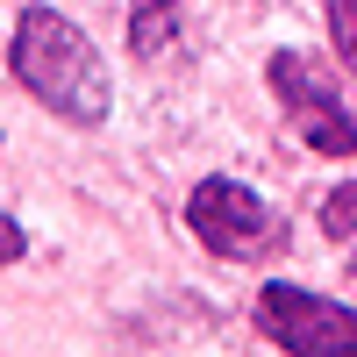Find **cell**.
<instances>
[{
    "label": "cell",
    "instance_id": "1",
    "mask_svg": "<svg viewBox=\"0 0 357 357\" xmlns=\"http://www.w3.org/2000/svg\"><path fill=\"white\" fill-rule=\"evenodd\" d=\"M8 72L57 122H72V129H100L107 122V65H100L93 36H86L72 15L22 8L15 15V43H8Z\"/></svg>",
    "mask_w": 357,
    "mask_h": 357
},
{
    "label": "cell",
    "instance_id": "2",
    "mask_svg": "<svg viewBox=\"0 0 357 357\" xmlns=\"http://www.w3.org/2000/svg\"><path fill=\"white\" fill-rule=\"evenodd\" d=\"M264 86L286 114V129L307 143L314 158H357V100L343 93V79L307 50H272Z\"/></svg>",
    "mask_w": 357,
    "mask_h": 357
},
{
    "label": "cell",
    "instance_id": "3",
    "mask_svg": "<svg viewBox=\"0 0 357 357\" xmlns=\"http://www.w3.org/2000/svg\"><path fill=\"white\" fill-rule=\"evenodd\" d=\"M186 229L215 257H286L293 229L279 207H264L243 178H200L186 193Z\"/></svg>",
    "mask_w": 357,
    "mask_h": 357
},
{
    "label": "cell",
    "instance_id": "4",
    "mask_svg": "<svg viewBox=\"0 0 357 357\" xmlns=\"http://www.w3.org/2000/svg\"><path fill=\"white\" fill-rule=\"evenodd\" d=\"M250 314H257V336L279 343L286 357H357V307L329 301V293L264 279Z\"/></svg>",
    "mask_w": 357,
    "mask_h": 357
},
{
    "label": "cell",
    "instance_id": "5",
    "mask_svg": "<svg viewBox=\"0 0 357 357\" xmlns=\"http://www.w3.org/2000/svg\"><path fill=\"white\" fill-rule=\"evenodd\" d=\"M178 36V0H129V50L136 57H165Z\"/></svg>",
    "mask_w": 357,
    "mask_h": 357
},
{
    "label": "cell",
    "instance_id": "6",
    "mask_svg": "<svg viewBox=\"0 0 357 357\" xmlns=\"http://www.w3.org/2000/svg\"><path fill=\"white\" fill-rule=\"evenodd\" d=\"M321 229H329L336 243L350 250V272H357V186H336V193H321Z\"/></svg>",
    "mask_w": 357,
    "mask_h": 357
},
{
    "label": "cell",
    "instance_id": "7",
    "mask_svg": "<svg viewBox=\"0 0 357 357\" xmlns=\"http://www.w3.org/2000/svg\"><path fill=\"white\" fill-rule=\"evenodd\" d=\"M321 15H329V43L343 57V72L357 79V0H321Z\"/></svg>",
    "mask_w": 357,
    "mask_h": 357
},
{
    "label": "cell",
    "instance_id": "8",
    "mask_svg": "<svg viewBox=\"0 0 357 357\" xmlns=\"http://www.w3.org/2000/svg\"><path fill=\"white\" fill-rule=\"evenodd\" d=\"M22 257H29V229L15 215H0V264H22Z\"/></svg>",
    "mask_w": 357,
    "mask_h": 357
}]
</instances>
